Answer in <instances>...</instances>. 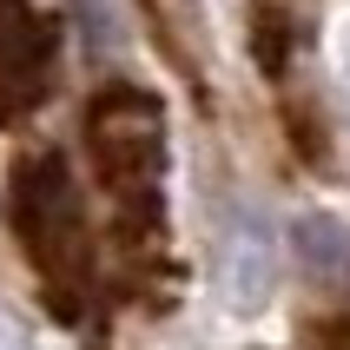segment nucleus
I'll return each mask as SVG.
<instances>
[{"label":"nucleus","mask_w":350,"mask_h":350,"mask_svg":"<svg viewBox=\"0 0 350 350\" xmlns=\"http://www.w3.org/2000/svg\"><path fill=\"white\" fill-rule=\"evenodd\" d=\"M53 53V27L27 0H0V79H40Z\"/></svg>","instance_id":"obj_3"},{"label":"nucleus","mask_w":350,"mask_h":350,"mask_svg":"<svg viewBox=\"0 0 350 350\" xmlns=\"http://www.w3.org/2000/svg\"><path fill=\"white\" fill-rule=\"evenodd\" d=\"M291 252L311 278H350V225L331 212H304L291 225Z\"/></svg>","instance_id":"obj_4"},{"label":"nucleus","mask_w":350,"mask_h":350,"mask_svg":"<svg viewBox=\"0 0 350 350\" xmlns=\"http://www.w3.org/2000/svg\"><path fill=\"white\" fill-rule=\"evenodd\" d=\"M86 139H93V159L106 185L126 198V218L146 225L152 218V178H159V159H165V119L146 93L119 86V93H99L93 113H86Z\"/></svg>","instance_id":"obj_1"},{"label":"nucleus","mask_w":350,"mask_h":350,"mask_svg":"<svg viewBox=\"0 0 350 350\" xmlns=\"http://www.w3.org/2000/svg\"><path fill=\"white\" fill-rule=\"evenodd\" d=\"M14 218H20V245L33 252V265L59 284L86 278V212L79 192L59 159H27L14 178Z\"/></svg>","instance_id":"obj_2"}]
</instances>
